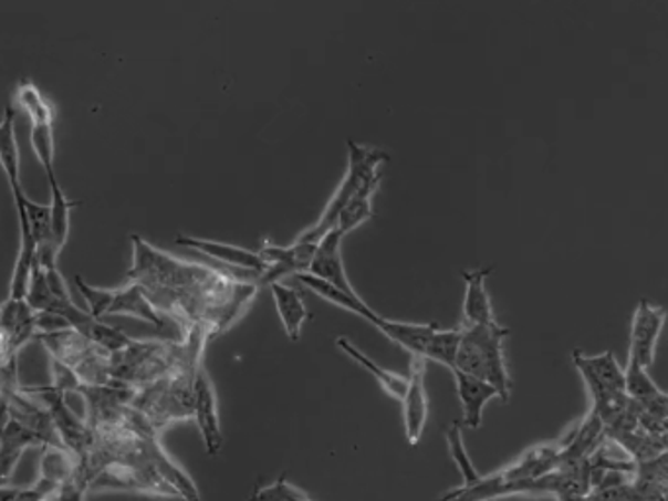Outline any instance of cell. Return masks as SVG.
<instances>
[{"instance_id":"37","label":"cell","mask_w":668,"mask_h":501,"mask_svg":"<svg viewBox=\"0 0 668 501\" xmlns=\"http://www.w3.org/2000/svg\"><path fill=\"white\" fill-rule=\"evenodd\" d=\"M18 490L17 486H0V501H14L17 500Z\"/></svg>"},{"instance_id":"28","label":"cell","mask_w":668,"mask_h":501,"mask_svg":"<svg viewBox=\"0 0 668 501\" xmlns=\"http://www.w3.org/2000/svg\"><path fill=\"white\" fill-rule=\"evenodd\" d=\"M586 501H641L632 484L629 472H606L592 480Z\"/></svg>"},{"instance_id":"22","label":"cell","mask_w":668,"mask_h":501,"mask_svg":"<svg viewBox=\"0 0 668 501\" xmlns=\"http://www.w3.org/2000/svg\"><path fill=\"white\" fill-rule=\"evenodd\" d=\"M632 484L641 501H667V452H662L655 459L635 462Z\"/></svg>"},{"instance_id":"16","label":"cell","mask_w":668,"mask_h":501,"mask_svg":"<svg viewBox=\"0 0 668 501\" xmlns=\"http://www.w3.org/2000/svg\"><path fill=\"white\" fill-rule=\"evenodd\" d=\"M43 442L14 419L0 421V486L9 484L18 462L28 449H42Z\"/></svg>"},{"instance_id":"38","label":"cell","mask_w":668,"mask_h":501,"mask_svg":"<svg viewBox=\"0 0 668 501\" xmlns=\"http://www.w3.org/2000/svg\"><path fill=\"white\" fill-rule=\"evenodd\" d=\"M43 501H60V500H58V498H55V495H53V498H48V500H43Z\"/></svg>"},{"instance_id":"17","label":"cell","mask_w":668,"mask_h":501,"mask_svg":"<svg viewBox=\"0 0 668 501\" xmlns=\"http://www.w3.org/2000/svg\"><path fill=\"white\" fill-rule=\"evenodd\" d=\"M492 269L465 271L463 325H497L494 307L490 302L487 279Z\"/></svg>"},{"instance_id":"32","label":"cell","mask_w":668,"mask_h":501,"mask_svg":"<svg viewBox=\"0 0 668 501\" xmlns=\"http://www.w3.org/2000/svg\"><path fill=\"white\" fill-rule=\"evenodd\" d=\"M459 343H461V327H453V330H437V332L434 333V337L429 340L424 358L447 366V368L451 370L455 365V357H457Z\"/></svg>"},{"instance_id":"24","label":"cell","mask_w":668,"mask_h":501,"mask_svg":"<svg viewBox=\"0 0 668 501\" xmlns=\"http://www.w3.org/2000/svg\"><path fill=\"white\" fill-rule=\"evenodd\" d=\"M378 185H380V173L368 177L361 185L359 190L353 195L347 206L343 208L340 218H337V223H335V230L340 231L343 238L375 216V212H373V196L377 195Z\"/></svg>"},{"instance_id":"9","label":"cell","mask_w":668,"mask_h":501,"mask_svg":"<svg viewBox=\"0 0 668 501\" xmlns=\"http://www.w3.org/2000/svg\"><path fill=\"white\" fill-rule=\"evenodd\" d=\"M665 317H667L665 307L651 304L649 300L639 302V306L635 310L634 322H632V332H629L627 361H632L647 370L651 368Z\"/></svg>"},{"instance_id":"31","label":"cell","mask_w":668,"mask_h":501,"mask_svg":"<svg viewBox=\"0 0 668 501\" xmlns=\"http://www.w3.org/2000/svg\"><path fill=\"white\" fill-rule=\"evenodd\" d=\"M446 439L455 467L459 468V472L463 476V486L479 482L482 474L474 467V462L469 457V450L465 447L463 425L459 424V421H453V424L449 425L446 431Z\"/></svg>"},{"instance_id":"6","label":"cell","mask_w":668,"mask_h":501,"mask_svg":"<svg viewBox=\"0 0 668 501\" xmlns=\"http://www.w3.org/2000/svg\"><path fill=\"white\" fill-rule=\"evenodd\" d=\"M386 161H388V155L377 149V147L347 142V170H345L342 185L337 187L334 196L330 198V202L324 208L322 216L317 218L316 223L310 226L309 230L302 231L296 241H301V243H314L316 246L317 241L324 238L327 231L334 230L340 213L347 206V202L352 200L353 195L359 190L361 185L368 177L378 175L380 167Z\"/></svg>"},{"instance_id":"8","label":"cell","mask_w":668,"mask_h":501,"mask_svg":"<svg viewBox=\"0 0 668 501\" xmlns=\"http://www.w3.org/2000/svg\"><path fill=\"white\" fill-rule=\"evenodd\" d=\"M551 482L549 474L537 480H520L505 482L500 472L480 476L479 482L471 486H459L437 501H497L512 495H549Z\"/></svg>"},{"instance_id":"18","label":"cell","mask_w":668,"mask_h":501,"mask_svg":"<svg viewBox=\"0 0 668 501\" xmlns=\"http://www.w3.org/2000/svg\"><path fill=\"white\" fill-rule=\"evenodd\" d=\"M455 378L457 396L463 408V421L469 429H479L482 425V411L487 404L498 398V392L492 384L474 378L471 374L459 373L451 368Z\"/></svg>"},{"instance_id":"26","label":"cell","mask_w":668,"mask_h":501,"mask_svg":"<svg viewBox=\"0 0 668 501\" xmlns=\"http://www.w3.org/2000/svg\"><path fill=\"white\" fill-rule=\"evenodd\" d=\"M48 182H50V190H52V200H50V218H52V231L53 239L60 249L65 247L69 238V230H71V212L81 206L77 200H69L63 188H61L60 180H58V173L50 170L45 173Z\"/></svg>"},{"instance_id":"12","label":"cell","mask_w":668,"mask_h":501,"mask_svg":"<svg viewBox=\"0 0 668 501\" xmlns=\"http://www.w3.org/2000/svg\"><path fill=\"white\" fill-rule=\"evenodd\" d=\"M426 358L411 357L410 376H408V388L404 392L403 419L404 434L410 445H418L421 435L426 431L429 416L428 390H426Z\"/></svg>"},{"instance_id":"4","label":"cell","mask_w":668,"mask_h":501,"mask_svg":"<svg viewBox=\"0 0 668 501\" xmlns=\"http://www.w3.org/2000/svg\"><path fill=\"white\" fill-rule=\"evenodd\" d=\"M510 330L497 325H461V343L455 357V370L471 374L492 384L504 404L512 396V378L508 374L504 341Z\"/></svg>"},{"instance_id":"1","label":"cell","mask_w":668,"mask_h":501,"mask_svg":"<svg viewBox=\"0 0 668 501\" xmlns=\"http://www.w3.org/2000/svg\"><path fill=\"white\" fill-rule=\"evenodd\" d=\"M126 279L185 333L192 325H202L212 340L240 322L259 290L258 282L236 271L179 259L139 236H132Z\"/></svg>"},{"instance_id":"35","label":"cell","mask_w":668,"mask_h":501,"mask_svg":"<svg viewBox=\"0 0 668 501\" xmlns=\"http://www.w3.org/2000/svg\"><path fill=\"white\" fill-rule=\"evenodd\" d=\"M75 284H77V290L85 300L86 306H88V314L93 315L95 320L106 317V312H108L112 304V296H114V289L91 286L81 274L75 276Z\"/></svg>"},{"instance_id":"19","label":"cell","mask_w":668,"mask_h":501,"mask_svg":"<svg viewBox=\"0 0 668 501\" xmlns=\"http://www.w3.org/2000/svg\"><path fill=\"white\" fill-rule=\"evenodd\" d=\"M375 327L393 343L406 348L411 357L418 358H424L429 340L439 330L437 323L393 322V320H386L383 315L378 317Z\"/></svg>"},{"instance_id":"36","label":"cell","mask_w":668,"mask_h":501,"mask_svg":"<svg viewBox=\"0 0 668 501\" xmlns=\"http://www.w3.org/2000/svg\"><path fill=\"white\" fill-rule=\"evenodd\" d=\"M86 484L77 472L69 478L67 482L60 486V490L55 493V498L60 501H86Z\"/></svg>"},{"instance_id":"10","label":"cell","mask_w":668,"mask_h":501,"mask_svg":"<svg viewBox=\"0 0 668 501\" xmlns=\"http://www.w3.org/2000/svg\"><path fill=\"white\" fill-rule=\"evenodd\" d=\"M175 243L185 247V249H192L200 255L210 257L230 271L253 274V276H258L259 284L263 281L265 272L269 271V264L261 259L258 251H249V249L232 246V243H222V241H215V239L192 238V236H177Z\"/></svg>"},{"instance_id":"30","label":"cell","mask_w":668,"mask_h":501,"mask_svg":"<svg viewBox=\"0 0 668 501\" xmlns=\"http://www.w3.org/2000/svg\"><path fill=\"white\" fill-rule=\"evenodd\" d=\"M18 106L27 112L28 118L32 124H53L55 122V108L53 104L43 96L42 91L24 81L18 85L17 91Z\"/></svg>"},{"instance_id":"27","label":"cell","mask_w":668,"mask_h":501,"mask_svg":"<svg viewBox=\"0 0 668 501\" xmlns=\"http://www.w3.org/2000/svg\"><path fill=\"white\" fill-rule=\"evenodd\" d=\"M77 457L71 455L65 447H42L38 478L43 482L55 486L60 490V486L67 482L69 478L77 472Z\"/></svg>"},{"instance_id":"21","label":"cell","mask_w":668,"mask_h":501,"mask_svg":"<svg viewBox=\"0 0 668 501\" xmlns=\"http://www.w3.org/2000/svg\"><path fill=\"white\" fill-rule=\"evenodd\" d=\"M271 294H273L274 307L276 314L281 317L284 325L286 337L291 341L301 340L302 327L309 320V307L304 304L299 290L292 289L283 282H271Z\"/></svg>"},{"instance_id":"14","label":"cell","mask_w":668,"mask_h":501,"mask_svg":"<svg viewBox=\"0 0 668 501\" xmlns=\"http://www.w3.org/2000/svg\"><path fill=\"white\" fill-rule=\"evenodd\" d=\"M342 241L343 236L335 228L327 231L326 236L317 241L316 251L310 261L309 274L355 296L357 292L353 289L343 264Z\"/></svg>"},{"instance_id":"3","label":"cell","mask_w":668,"mask_h":501,"mask_svg":"<svg viewBox=\"0 0 668 501\" xmlns=\"http://www.w3.org/2000/svg\"><path fill=\"white\" fill-rule=\"evenodd\" d=\"M202 357L195 355L177 370L134 390L129 408L146 419L155 434L167 427L192 419L195 411V380L202 368Z\"/></svg>"},{"instance_id":"2","label":"cell","mask_w":668,"mask_h":501,"mask_svg":"<svg viewBox=\"0 0 668 501\" xmlns=\"http://www.w3.org/2000/svg\"><path fill=\"white\" fill-rule=\"evenodd\" d=\"M212 341L202 325H192L182 340H129L111 355L112 383L137 390L164 378L195 355H205Z\"/></svg>"},{"instance_id":"11","label":"cell","mask_w":668,"mask_h":501,"mask_svg":"<svg viewBox=\"0 0 668 501\" xmlns=\"http://www.w3.org/2000/svg\"><path fill=\"white\" fill-rule=\"evenodd\" d=\"M192 421L197 424L205 450L208 457H216L223 445L222 421L218 411V398L212 378L208 376L205 366L198 370L195 380V411Z\"/></svg>"},{"instance_id":"33","label":"cell","mask_w":668,"mask_h":501,"mask_svg":"<svg viewBox=\"0 0 668 501\" xmlns=\"http://www.w3.org/2000/svg\"><path fill=\"white\" fill-rule=\"evenodd\" d=\"M30 145L34 149L38 161L43 167V173L55 170V139H53V124H32Z\"/></svg>"},{"instance_id":"7","label":"cell","mask_w":668,"mask_h":501,"mask_svg":"<svg viewBox=\"0 0 668 501\" xmlns=\"http://www.w3.org/2000/svg\"><path fill=\"white\" fill-rule=\"evenodd\" d=\"M22 390L30 394L32 398H38L42 401L45 409L50 411L52 417L53 427L60 435V441L65 449L75 455L77 460L83 457L86 445H88V425H86L85 417L77 416L71 406L67 404V396L61 394V392L52 388L50 384L45 386H22Z\"/></svg>"},{"instance_id":"29","label":"cell","mask_w":668,"mask_h":501,"mask_svg":"<svg viewBox=\"0 0 668 501\" xmlns=\"http://www.w3.org/2000/svg\"><path fill=\"white\" fill-rule=\"evenodd\" d=\"M624 392L637 406H645L665 394L649 376L647 368L635 365L632 361H627V365L624 366Z\"/></svg>"},{"instance_id":"15","label":"cell","mask_w":668,"mask_h":501,"mask_svg":"<svg viewBox=\"0 0 668 501\" xmlns=\"http://www.w3.org/2000/svg\"><path fill=\"white\" fill-rule=\"evenodd\" d=\"M38 312L28 306L27 300H7L0 306V333L10 357H18L20 351L35 341L38 335Z\"/></svg>"},{"instance_id":"34","label":"cell","mask_w":668,"mask_h":501,"mask_svg":"<svg viewBox=\"0 0 668 501\" xmlns=\"http://www.w3.org/2000/svg\"><path fill=\"white\" fill-rule=\"evenodd\" d=\"M248 501H314L306 493L292 486L286 476H279L273 484L259 486Z\"/></svg>"},{"instance_id":"20","label":"cell","mask_w":668,"mask_h":501,"mask_svg":"<svg viewBox=\"0 0 668 501\" xmlns=\"http://www.w3.org/2000/svg\"><path fill=\"white\" fill-rule=\"evenodd\" d=\"M294 279L301 282L304 289H309L312 294H316V296L326 300V302L334 304V306L342 307L345 312L359 315L363 320H367L370 325H375L378 322V317H380L359 294H355V296L347 294V292L327 284V282L320 281V279L312 276L309 272H299V274H294Z\"/></svg>"},{"instance_id":"23","label":"cell","mask_w":668,"mask_h":501,"mask_svg":"<svg viewBox=\"0 0 668 501\" xmlns=\"http://www.w3.org/2000/svg\"><path fill=\"white\" fill-rule=\"evenodd\" d=\"M335 345H337L340 351H343L347 357L352 358L353 363H357L361 368H365V370L380 384V388H383L390 398L398 399V401L404 398V392L408 388V376L393 373V370H386V368H383L378 363H375L368 355H365L359 347H355L347 337H337V340H335Z\"/></svg>"},{"instance_id":"25","label":"cell","mask_w":668,"mask_h":501,"mask_svg":"<svg viewBox=\"0 0 668 501\" xmlns=\"http://www.w3.org/2000/svg\"><path fill=\"white\" fill-rule=\"evenodd\" d=\"M0 167L7 175L10 190L22 187L20 182V145L17 139V111L7 106L0 119Z\"/></svg>"},{"instance_id":"13","label":"cell","mask_w":668,"mask_h":501,"mask_svg":"<svg viewBox=\"0 0 668 501\" xmlns=\"http://www.w3.org/2000/svg\"><path fill=\"white\" fill-rule=\"evenodd\" d=\"M106 315H129L142 322L152 323L157 330L164 333H173L177 335V340L185 337V330L179 323L173 322L171 317L161 314L157 307L147 300L146 294L137 289L136 284L126 282L118 289H114L112 304L108 307Z\"/></svg>"},{"instance_id":"5","label":"cell","mask_w":668,"mask_h":501,"mask_svg":"<svg viewBox=\"0 0 668 501\" xmlns=\"http://www.w3.org/2000/svg\"><path fill=\"white\" fill-rule=\"evenodd\" d=\"M35 341L42 343L48 357L67 366L77 376L79 383L88 386L114 384L111 378V351L86 340L75 330L67 327L61 332L38 333Z\"/></svg>"}]
</instances>
